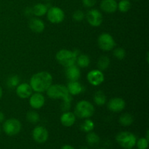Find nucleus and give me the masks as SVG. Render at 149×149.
I'll return each instance as SVG.
<instances>
[{
  "label": "nucleus",
  "mask_w": 149,
  "mask_h": 149,
  "mask_svg": "<svg viewBox=\"0 0 149 149\" xmlns=\"http://www.w3.org/2000/svg\"><path fill=\"white\" fill-rule=\"evenodd\" d=\"M46 1H50V0H46Z\"/></svg>",
  "instance_id": "39"
},
{
  "label": "nucleus",
  "mask_w": 149,
  "mask_h": 149,
  "mask_svg": "<svg viewBox=\"0 0 149 149\" xmlns=\"http://www.w3.org/2000/svg\"><path fill=\"white\" fill-rule=\"evenodd\" d=\"M77 65L80 68H86L89 66L90 63V57L85 54H81V55H77V60H76Z\"/></svg>",
  "instance_id": "21"
},
{
  "label": "nucleus",
  "mask_w": 149,
  "mask_h": 149,
  "mask_svg": "<svg viewBox=\"0 0 149 149\" xmlns=\"http://www.w3.org/2000/svg\"><path fill=\"white\" fill-rule=\"evenodd\" d=\"M100 149H105V148H100Z\"/></svg>",
  "instance_id": "40"
},
{
  "label": "nucleus",
  "mask_w": 149,
  "mask_h": 149,
  "mask_svg": "<svg viewBox=\"0 0 149 149\" xmlns=\"http://www.w3.org/2000/svg\"><path fill=\"white\" fill-rule=\"evenodd\" d=\"M65 74L69 81H78L81 77V71L78 66L73 65L69 67H67Z\"/></svg>",
  "instance_id": "16"
},
{
  "label": "nucleus",
  "mask_w": 149,
  "mask_h": 149,
  "mask_svg": "<svg viewBox=\"0 0 149 149\" xmlns=\"http://www.w3.org/2000/svg\"><path fill=\"white\" fill-rule=\"evenodd\" d=\"M39 115L37 112L34 111H30L26 113V119L29 122L32 124L37 123L39 122Z\"/></svg>",
  "instance_id": "28"
},
{
  "label": "nucleus",
  "mask_w": 149,
  "mask_h": 149,
  "mask_svg": "<svg viewBox=\"0 0 149 149\" xmlns=\"http://www.w3.org/2000/svg\"><path fill=\"white\" fill-rule=\"evenodd\" d=\"M110 65V59L107 56H100L97 61V67L100 71H104L107 69Z\"/></svg>",
  "instance_id": "24"
},
{
  "label": "nucleus",
  "mask_w": 149,
  "mask_h": 149,
  "mask_svg": "<svg viewBox=\"0 0 149 149\" xmlns=\"http://www.w3.org/2000/svg\"><path fill=\"white\" fill-rule=\"evenodd\" d=\"M95 108L90 102L87 100H81L78 102L75 107V113L81 119H88L93 116Z\"/></svg>",
  "instance_id": "5"
},
{
  "label": "nucleus",
  "mask_w": 149,
  "mask_h": 149,
  "mask_svg": "<svg viewBox=\"0 0 149 149\" xmlns=\"http://www.w3.org/2000/svg\"><path fill=\"white\" fill-rule=\"evenodd\" d=\"M7 84L10 88L17 87L19 84V78L17 76H12L7 79Z\"/></svg>",
  "instance_id": "30"
},
{
  "label": "nucleus",
  "mask_w": 149,
  "mask_h": 149,
  "mask_svg": "<svg viewBox=\"0 0 149 149\" xmlns=\"http://www.w3.org/2000/svg\"><path fill=\"white\" fill-rule=\"evenodd\" d=\"M61 149H75L71 145H64L61 147Z\"/></svg>",
  "instance_id": "34"
},
{
  "label": "nucleus",
  "mask_w": 149,
  "mask_h": 149,
  "mask_svg": "<svg viewBox=\"0 0 149 149\" xmlns=\"http://www.w3.org/2000/svg\"><path fill=\"white\" fill-rule=\"evenodd\" d=\"M87 79L88 82L93 86H98L104 81L105 77L103 71L99 69L92 70L87 74Z\"/></svg>",
  "instance_id": "11"
},
{
  "label": "nucleus",
  "mask_w": 149,
  "mask_h": 149,
  "mask_svg": "<svg viewBox=\"0 0 149 149\" xmlns=\"http://www.w3.org/2000/svg\"><path fill=\"white\" fill-rule=\"evenodd\" d=\"M97 45L100 49L105 52H109L113 49L116 46V42L111 35L108 33H103L97 39Z\"/></svg>",
  "instance_id": "7"
},
{
  "label": "nucleus",
  "mask_w": 149,
  "mask_h": 149,
  "mask_svg": "<svg viewBox=\"0 0 149 149\" xmlns=\"http://www.w3.org/2000/svg\"><path fill=\"white\" fill-rule=\"evenodd\" d=\"M3 131L8 136L17 135L22 129V125L20 121L15 118L6 120L3 124Z\"/></svg>",
  "instance_id": "6"
},
{
  "label": "nucleus",
  "mask_w": 149,
  "mask_h": 149,
  "mask_svg": "<svg viewBox=\"0 0 149 149\" xmlns=\"http://www.w3.org/2000/svg\"><path fill=\"white\" fill-rule=\"evenodd\" d=\"M95 124L90 119H86L81 125V130L84 132H90L94 130Z\"/></svg>",
  "instance_id": "27"
},
{
  "label": "nucleus",
  "mask_w": 149,
  "mask_h": 149,
  "mask_svg": "<svg viewBox=\"0 0 149 149\" xmlns=\"http://www.w3.org/2000/svg\"><path fill=\"white\" fill-rule=\"evenodd\" d=\"M33 93V90L28 83H21L16 87V94L20 98H29Z\"/></svg>",
  "instance_id": "14"
},
{
  "label": "nucleus",
  "mask_w": 149,
  "mask_h": 149,
  "mask_svg": "<svg viewBox=\"0 0 149 149\" xmlns=\"http://www.w3.org/2000/svg\"><path fill=\"white\" fill-rule=\"evenodd\" d=\"M32 138L37 143H44L49 138L48 131L45 127L37 126L32 131Z\"/></svg>",
  "instance_id": "10"
},
{
  "label": "nucleus",
  "mask_w": 149,
  "mask_h": 149,
  "mask_svg": "<svg viewBox=\"0 0 149 149\" xmlns=\"http://www.w3.org/2000/svg\"><path fill=\"white\" fill-rule=\"evenodd\" d=\"M48 97L51 99H61L63 101L71 102L72 98L65 86L63 84H51L46 91Z\"/></svg>",
  "instance_id": "2"
},
{
  "label": "nucleus",
  "mask_w": 149,
  "mask_h": 149,
  "mask_svg": "<svg viewBox=\"0 0 149 149\" xmlns=\"http://www.w3.org/2000/svg\"><path fill=\"white\" fill-rule=\"evenodd\" d=\"M47 17L50 23L53 24H58L63 21L65 18V13L60 7H52L47 10Z\"/></svg>",
  "instance_id": "8"
},
{
  "label": "nucleus",
  "mask_w": 149,
  "mask_h": 149,
  "mask_svg": "<svg viewBox=\"0 0 149 149\" xmlns=\"http://www.w3.org/2000/svg\"><path fill=\"white\" fill-rule=\"evenodd\" d=\"M86 140H87V143L90 146H95L100 142V137L95 132H93L92 131V132H87Z\"/></svg>",
  "instance_id": "23"
},
{
  "label": "nucleus",
  "mask_w": 149,
  "mask_h": 149,
  "mask_svg": "<svg viewBox=\"0 0 149 149\" xmlns=\"http://www.w3.org/2000/svg\"><path fill=\"white\" fill-rule=\"evenodd\" d=\"M108 109L112 112H120L125 109L126 103L121 97H113L111 98L108 103Z\"/></svg>",
  "instance_id": "12"
},
{
  "label": "nucleus",
  "mask_w": 149,
  "mask_h": 149,
  "mask_svg": "<svg viewBox=\"0 0 149 149\" xmlns=\"http://www.w3.org/2000/svg\"><path fill=\"white\" fill-rule=\"evenodd\" d=\"M100 7L106 13H113L117 10V1L116 0H102Z\"/></svg>",
  "instance_id": "15"
},
{
  "label": "nucleus",
  "mask_w": 149,
  "mask_h": 149,
  "mask_svg": "<svg viewBox=\"0 0 149 149\" xmlns=\"http://www.w3.org/2000/svg\"><path fill=\"white\" fill-rule=\"evenodd\" d=\"M77 52L62 49L58 51L56 54V60L61 65L64 67H69L75 64L77 57Z\"/></svg>",
  "instance_id": "4"
},
{
  "label": "nucleus",
  "mask_w": 149,
  "mask_h": 149,
  "mask_svg": "<svg viewBox=\"0 0 149 149\" xmlns=\"http://www.w3.org/2000/svg\"><path fill=\"white\" fill-rule=\"evenodd\" d=\"M47 10L48 8L46 4H42V3H38L33 6V9H32V13L37 17H42L47 14Z\"/></svg>",
  "instance_id": "20"
},
{
  "label": "nucleus",
  "mask_w": 149,
  "mask_h": 149,
  "mask_svg": "<svg viewBox=\"0 0 149 149\" xmlns=\"http://www.w3.org/2000/svg\"><path fill=\"white\" fill-rule=\"evenodd\" d=\"M131 8V2L130 0H121L117 3V10L122 13H127Z\"/></svg>",
  "instance_id": "26"
},
{
  "label": "nucleus",
  "mask_w": 149,
  "mask_h": 149,
  "mask_svg": "<svg viewBox=\"0 0 149 149\" xmlns=\"http://www.w3.org/2000/svg\"><path fill=\"white\" fill-rule=\"evenodd\" d=\"M81 149H89V148H87V147H82V148H81Z\"/></svg>",
  "instance_id": "37"
},
{
  "label": "nucleus",
  "mask_w": 149,
  "mask_h": 149,
  "mask_svg": "<svg viewBox=\"0 0 149 149\" xmlns=\"http://www.w3.org/2000/svg\"><path fill=\"white\" fill-rule=\"evenodd\" d=\"M66 87L71 95H77L83 91L82 85L78 81H70Z\"/></svg>",
  "instance_id": "19"
},
{
  "label": "nucleus",
  "mask_w": 149,
  "mask_h": 149,
  "mask_svg": "<svg viewBox=\"0 0 149 149\" xmlns=\"http://www.w3.org/2000/svg\"><path fill=\"white\" fill-rule=\"evenodd\" d=\"M52 84V77L47 71H40L33 74L30 79V86L33 91L42 93L46 92Z\"/></svg>",
  "instance_id": "1"
},
{
  "label": "nucleus",
  "mask_w": 149,
  "mask_h": 149,
  "mask_svg": "<svg viewBox=\"0 0 149 149\" xmlns=\"http://www.w3.org/2000/svg\"><path fill=\"white\" fill-rule=\"evenodd\" d=\"M29 28L34 33H42L45 30V25L39 18H32L29 22Z\"/></svg>",
  "instance_id": "18"
},
{
  "label": "nucleus",
  "mask_w": 149,
  "mask_h": 149,
  "mask_svg": "<svg viewBox=\"0 0 149 149\" xmlns=\"http://www.w3.org/2000/svg\"><path fill=\"white\" fill-rule=\"evenodd\" d=\"M116 141L122 148L132 149L136 145L137 138L132 132L124 131L117 134Z\"/></svg>",
  "instance_id": "3"
},
{
  "label": "nucleus",
  "mask_w": 149,
  "mask_h": 149,
  "mask_svg": "<svg viewBox=\"0 0 149 149\" xmlns=\"http://www.w3.org/2000/svg\"><path fill=\"white\" fill-rule=\"evenodd\" d=\"M94 102L97 106H103L106 103V97L102 91H97L94 95Z\"/></svg>",
  "instance_id": "25"
},
{
  "label": "nucleus",
  "mask_w": 149,
  "mask_h": 149,
  "mask_svg": "<svg viewBox=\"0 0 149 149\" xmlns=\"http://www.w3.org/2000/svg\"><path fill=\"white\" fill-rule=\"evenodd\" d=\"M137 149H138V148H137Z\"/></svg>",
  "instance_id": "41"
},
{
  "label": "nucleus",
  "mask_w": 149,
  "mask_h": 149,
  "mask_svg": "<svg viewBox=\"0 0 149 149\" xmlns=\"http://www.w3.org/2000/svg\"><path fill=\"white\" fill-rule=\"evenodd\" d=\"M96 3H97V0H82L83 5L88 8L94 7Z\"/></svg>",
  "instance_id": "33"
},
{
  "label": "nucleus",
  "mask_w": 149,
  "mask_h": 149,
  "mask_svg": "<svg viewBox=\"0 0 149 149\" xmlns=\"http://www.w3.org/2000/svg\"><path fill=\"white\" fill-rule=\"evenodd\" d=\"M2 95H3V90H2V88L0 87V99L1 98Z\"/></svg>",
  "instance_id": "36"
},
{
  "label": "nucleus",
  "mask_w": 149,
  "mask_h": 149,
  "mask_svg": "<svg viewBox=\"0 0 149 149\" xmlns=\"http://www.w3.org/2000/svg\"><path fill=\"white\" fill-rule=\"evenodd\" d=\"M138 149H147L148 146V140L146 138H141L137 140L136 145Z\"/></svg>",
  "instance_id": "31"
},
{
  "label": "nucleus",
  "mask_w": 149,
  "mask_h": 149,
  "mask_svg": "<svg viewBox=\"0 0 149 149\" xmlns=\"http://www.w3.org/2000/svg\"><path fill=\"white\" fill-rule=\"evenodd\" d=\"M0 135H1V128H0Z\"/></svg>",
  "instance_id": "38"
},
{
  "label": "nucleus",
  "mask_w": 149,
  "mask_h": 149,
  "mask_svg": "<svg viewBox=\"0 0 149 149\" xmlns=\"http://www.w3.org/2000/svg\"><path fill=\"white\" fill-rule=\"evenodd\" d=\"M61 122L64 127H70L76 122V115L70 111H65L61 116Z\"/></svg>",
  "instance_id": "17"
},
{
  "label": "nucleus",
  "mask_w": 149,
  "mask_h": 149,
  "mask_svg": "<svg viewBox=\"0 0 149 149\" xmlns=\"http://www.w3.org/2000/svg\"><path fill=\"white\" fill-rule=\"evenodd\" d=\"M45 103V98L42 93H32L29 97V104L33 109H39L43 107Z\"/></svg>",
  "instance_id": "13"
},
{
  "label": "nucleus",
  "mask_w": 149,
  "mask_h": 149,
  "mask_svg": "<svg viewBox=\"0 0 149 149\" xmlns=\"http://www.w3.org/2000/svg\"><path fill=\"white\" fill-rule=\"evenodd\" d=\"M86 18L90 25L93 27L100 26L103 23V15L102 13L97 9H92L87 12Z\"/></svg>",
  "instance_id": "9"
},
{
  "label": "nucleus",
  "mask_w": 149,
  "mask_h": 149,
  "mask_svg": "<svg viewBox=\"0 0 149 149\" xmlns=\"http://www.w3.org/2000/svg\"><path fill=\"white\" fill-rule=\"evenodd\" d=\"M84 13H83V11L80 10H77L73 13V19H74L75 21L77 22H81L84 20Z\"/></svg>",
  "instance_id": "32"
},
{
  "label": "nucleus",
  "mask_w": 149,
  "mask_h": 149,
  "mask_svg": "<svg viewBox=\"0 0 149 149\" xmlns=\"http://www.w3.org/2000/svg\"><path fill=\"white\" fill-rule=\"evenodd\" d=\"M4 118H5V117H4V113H3V112H1V111H0V123H1V122H4Z\"/></svg>",
  "instance_id": "35"
},
{
  "label": "nucleus",
  "mask_w": 149,
  "mask_h": 149,
  "mask_svg": "<svg viewBox=\"0 0 149 149\" xmlns=\"http://www.w3.org/2000/svg\"><path fill=\"white\" fill-rule=\"evenodd\" d=\"M113 54L115 58H117L118 60H122L126 56V51L123 48L118 47L113 50Z\"/></svg>",
  "instance_id": "29"
},
{
  "label": "nucleus",
  "mask_w": 149,
  "mask_h": 149,
  "mask_svg": "<svg viewBox=\"0 0 149 149\" xmlns=\"http://www.w3.org/2000/svg\"><path fill=\"white\" fill-rule=\"evenodd\" d=\"M119 122L120 123L121 125L124 127H128L130 126L134 122V118L133 116H132V114L130 113H124L122 116L119 117Z\"/></svg>",
  "instance_id": "22"
}]
</instances>
